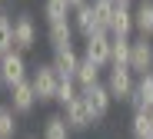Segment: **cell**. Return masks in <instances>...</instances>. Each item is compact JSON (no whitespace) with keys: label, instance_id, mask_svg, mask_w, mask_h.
I'll return each mask as SVG.
<instances>
[{"label":"cell","instance_id":"30bf717a","mask_svg":"<svg viewBox=\"0 0 153 139\" xmlns=\"http://www.w3.org/2000/svg\"><path fill=\"white\" fill-rule=\"evenodd\" d=\"M13 40H17V50L20 53H27V50L37 46V23H33L30 13H20L13 20Z\"/></svg>","mask_w":153,"mask_h":139},{"label":"cell","instance_id":"9c48e42d","mask_svg":"<svg viewBox=\"0 0 153 139\" xmlns=\"http://www.w3.org/2000/svg\"><path fill=\"white\" fill-rule=\"evenodd\" d=\"M40 99H37V93H33V86H30V79H23V83H17V86L10 90V109L17 116H27V113H33V106H37Z\"/></svg>","mask_w":153,"mask_h":139},{"label":"cell","instance_id":"44dd1931","mask_svg":"<svg viewBox=\"0 0 153 139\" xmlns=\"http://www.w3.org/2000/svg\"><path fill=\"white\" fill-rule=\"evenodd\" d=\"M130 136H133V139H153L150 113H133V119H130Z\"/></svg>","mask_w":153,"mask_h":139},{"label":"cell","instance_id":"e0dca14e","mask_svg":"<svg viewBox=\"0 0 153 139\" xmlns=\"http://www.w3.org/2000/svg\"><path fill=\"white\" fill-rule=\"evenodd\" d=\"M43 17H47V23L73 20V7H70V0H43Z\"/></svg>","mask_w":153,"mask_h":139},{"label":"cell","instance_id":"9a60e30c","mask_svg":"<svg viewBox=\"0 0 153 139\" xmlns=\"http://www.w3.org/2000/svg\"><path fill=\"white\" fill-rule=\"evenodd\" d=\"M133 26H137V33L153 37V0H137L133 4Z\"/></svg>","mask_w":153,"mask_h":139},{"label":"cell","instance_id":"d6986e66","mask_svg":"<svg viewBox=\"0 0 153 139\" xmlns=\"http://www.w3.org/2000/svg\"><path fill=\"white\" fill-rule=\"evenodd\" d=\"M100 70L103 66H97V63H90V60H80V66H76V86L80 90H87V86H93V83H100Z\"/></svg>","mask_w":153,"mask_h":139},{"label":"cell","instance_id":"603a6c76","mask_svg":"<svg viewBox=\"0 0 153 139\" xmlns=\"http://www.w3.org/2000/svg\"><path fill=\"white\" fill-rule=\"evenodd\" d=\"M13 132H17V113L4 106L0 109V139H13Z\"/></svg>","mask_w":153,"mask_h":139},{"label":"cell","instance_id":"8fae6325","mask_svg":"<svg viewBox=\"0 0 153 139\" xmlns=\"http://www.w3.org/2000/svg\"><path fill=\"white\" fill-rule=\"evenodd\" d=\"M130 106H133V113H150V109H153V73L137 76V86H133Z\"/></svg>","mask_w":153,"mask_h":139},{"label":"cell","instance_id":"ac0fdd59","mask_svg":"<svg viewBox=\"0 0 153 139\" xmlns=\"http://www.w3.org/2000/svg\"><path fill=\"white\" fill-rule=\"evenodd\" d=\"M130 50H133V37H113L110 66H130Z\"/></svg>","mask_w":153,"mask_h":139},{"label":"cell","instance_id":"2e32d148","mask_svg":"<svg viewBox=\"0 0 153 139\" xmlns=\"http://www.w3.org/2000/svg\"><path fill=\"white\" fill-rule=\"evenodd\" d=\"M137 26H133V7H117L113 23H110V37H133Z\"/></svg>","mask_w":153,"mask_h":139},{"label":"cell","instance_id":"f546056e","mask_svg":"<svg viewBox=\"0 0 153 139\" xmlns=\"http://www.w3.org/2000/svg\"><path fill=\"white\" fill-rule=\"evenodd\" d=\"M0 90H4V83H0Z\"/></svg>","mask_w":153,"mask_h":139},{"label":"cell","instance_id":"d4e9b609","mask_svg":"<svg viewBox=\"0 0 153 139\" xmlns=\"http://www.w3.org/2000/svg\"><path fill=\"white\" fill-rule=\"evenodd\" d=\"M83 4H90V0H70V7L76 10V7H83Z\"/></svg>","mask_w":153,"mask_h":139},{"label":"cell","instance_id":"ba28073f","mask_svg":"<svg viewBox=\"0 0 153 139\" xmlns=\"http://www.w3.org/2000/svg\"><path fill=\"white\" fill-rule=\"evenodd\" d=\"M83 53H76L73 46H63V50H53V60H50V66L57 70L60 79H73L76 76V66H80Z\"/></svg>","mask_w":153,"mask_h":139},{"label":"cell","instance_id":"4316f807","mask_svg":"<svg viewBox=\"0 0 153 139\" xmlns=\"http://www.w3.org/2000/svg\"><path fill=\"white\" fill-rule=\"evenodd\" d=\"M0 17H4V4H0Z\"/></svg>","mask_w":153,"mask_h":139},{"label":"cell","instance_id":"7402d4cb","mask_svg":"<svg viewBox=\"0 0 153 139\" xmlns=\"http://www.w3.org/2000/svg\"><path fill=\"white\" fill-rule=\"evenodd\" d=\"M0 50H4V53L17 50V40H13V20H10L7 13L0 17Z\"/></svg>","mask_w":153,"mask_h":139},{"label":"cell","instance_id":"f1b7e54d","mask_svg":"<svg viewBox=\"0 0 153 139\" xmlns=\"http://www.w3.org/2000/svg\"><path fill=\"white\" fill-rule=\"evenodd\" d=\"M0 60H4V50H0Z\"/></svg>","mask_w":153,"mask_h":139},{"label":"cell","instance_id":"52a82bcc","mask_svg":"<svg viewBox=\"0 0 153 139\" xmlns=\"http://www.w3.org/2000/svg\"><path fill=\"white\" fill-rule=\"evenodd\" d=\"M73 26H76V33H80L83 40H90V37H97V33H107L103 26H100V20H97L93 4H83V7L73 10Z\"/></svg>","mask_w":153,"mask_h":139},{"label":"cell","instance_id":"3957f363","mask_svg":"<svg viewBox=\"0 0 153 139\" xmlns=\"http://www.w3.org/2000/svg\"><path fill=\"white\" fill-rule=\"evenodd\" d=\"M133 86H137V73L130 70V66H110V73H107V90H110V96L113 99H130L133 96Z\"/></svg>","mask_w":153,"mask_h":139},{"label":"cell","instance_id":"5b68a950","mask_svg":"<svg viewBox=\"0 0 153 139\" xmlns=\"http://www.w3.org/2000/svg\"><path fill=\"white\" fill-rule=\"evenodd\" d=\"M110 57H113V37L110 33H97L83 43V60H90L97 66H110Z\"/></svg>","mask_w":153,"mask_h":139},{"label":"cell","instance_id":"4dcf8cb0","mask_svg":"<svg viewBox=\"0 0 153 139\" xmlns=\"http://www.w3.org/2000/svg\"><path fill=\"white\" fill-rule=\"evenodd\" d=\"M0 109H4V106H0Z\"/></svg>","mask_w":153,"mask_h":139},{"label":"cell","instance_id":"484cf974","mask_svg":"<svg viewBox=\"0 0 153 139\" xmlns=\"http://www.w3.org/2000/svg\"><path fill=\"white\" fill-rule=\"evenodd\" d=\"M117 4H120V7H133L137 0H117Z\"/></svg>","mask_w":153,"mask_h":139},{"label":"cell","instance_id":"4fadbf2b","mask_svg":"<svg viewBox=\"0 0 153 139\" xmlns=\"http://www.w3.org/2000/svg\"><path fill=\"white\" fill-rule=\"evenodd\" d=\"M73 37H76V26L73 20H57L47 26V40L53 50H63V46H73Z\"/></svg>","mask_w":153,"mask_h":139},{"label":"cell","instance_id":"7c38bea8","mask_svg":"<svg viewBox=\"0 0 153 139\" xmlns=\"http://www.w3.org/2000/svg\"><path fill=\"white\" fill-rule=\"evenodd\" d=\"M63 116H67V123H70L73 129H90V126L97 123V116L90 113V106H87L83 96H76L73 103H67V106H63Z\"/></svg>","mask_w":153,"mask_h":139},{"label":"cell","instance_id":"8992f818","mask_svg":"<svg viewBox=\"0 0 153 139\" xmlns=\"http://www.w3.org/2000/svg\"><path fill=\"white\" fill-rule=\"evenodd\" d=\"M80 96L87 99L90 113H93L97 119H103V116L110 113V103H113V96H110V90H107V83H93V86L80 90Z\"/></svg>","mask_w":153,"mask_h":139},{"label":"cell","instance_id":"6da1fadb","mask_svg":"<svg viewBox=\"0 0 153 139\" xmlns=\"http://www.w3.org/2000/svg\"><path fill=\"white\" fill-rule=\"evenodd\" d=\"M30 86L37 93L40 103H57V86H60V76L50 63H37L30 70Z\"/></svg>","mask_w":153,"mask_h":139},{"label":"cell","instance_id":"cb8c5ba5","mask_svg":"<svg viewBox=\"0 0 153 139\" xmlns=\"http://www.w3.org/2000/svg\"><path fill=\"white\" fill-rule=\"evenodd\" d=\"M76 96H80V86H76V79H60V86H57V103H60V106H67V103H73Z\"/></svg>","mask_w":153,"mask_h":139},{"label":"cell","instance_id":"ffe728a7","mask_svg":"<svg viewBox=\"0 0 153 139\" xmlns=\"http://www.w3.org/2000/svg\"><path fill=\"white\" fill-rule=\"evenodd\" d=\"M93 4V10H97V20H100V26L110 33V23H113V13H117V0H90Z\"/></svg>","mask_w":153,"mask_h":139},{"label":"cell","instance_id":"5bb4252c","mask_svg":"<svg viewBox=\"0 0 153 139\" xmlns=\"http://www.w3.org/2000/svg\"><path fill=\"white\" fill-rule=\"evenodd\" d=\"M70 136H73V126L67 123L63 113H50L43 119V136L40 139H70Z\"/></svg>","mask_w":153,"mask_h":139},{"label":"cell","instance_id":"277c9868","mask_svg":"<svg viewBox=\"0 0 153 139\" xmlns=\"http://www.w3.org/2000/svg\"><path fill=\"white\" fill-rule=\"evenodd\" d=\"M130 70H133L137 76L153 73V37H143V33H137V37H133V50H130Z\"/></svg>","mask_w":153,"mask_h":139},{"label":"cell","instance_id":"7a4b0ae2","mask_svg":"<svg viewBox=\"0 0 153 139\" xmlns=\"http://www.w3.org/2000/svg\"><path fill=\"white\" fill-rule=\"evenodd\" d=\"M30 79V66H27V57H23L20 50H10L4 53V60H0V83H4L7 90H13L17 83Z\"/></svg>","mask_w":153,"mask_h":139},{"label":"cell","instance_id":"83f0119b","mask_svg":"<svg viewBox=\"0 0 153 139\" xmlns=\"http://www.w3.org/2000/svg\"><path fill=\"white\" fill-rule=\"evenodd\" d=\"M150 123H153V109H150Z\"/></svg>","mask_w":153,"mask_h":139}]
</instances>
